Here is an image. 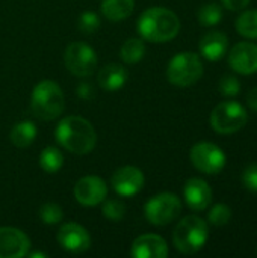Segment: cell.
Returning <instances> with one entry per match:
<instances>
[{
  "mask_svg": "<svg viewBox=\"0 0 257 258\" xmlns=\"http://www.w3.org/2000/svg\"><path fill=\"white\" fill-rule=\"evenodd\" d=\"M220 92L226 97H235L241 92V82L235 76H224L220 80Z\"/></svg>",
  "mask_w": 257,
  "mask_h": 258,
  "instance_id": "cell-29",
  "label": "cell"
},
{
  "mask_svg": "<svg viewBox=\"0 0 257 258\" xmlns=\"http://www.w3.org/2000/svg\"><path fill=\"white\" fill-rule=\"evenodd\" d=\"M229 65L239 74H253L257 71V45L253 42H239L229 53Z\"/></svg>",
  "mask_w": 257,
  "mask_h": 258,
  "instance_id": "cell-14",
  "label": "cell"
},
{
  "mask_svg": "<svg viewBox=\"0 0 257 258\" xmlns=\"http://www.w3.org/2000/svg\"><path fill=\"white\" fill-rule=\"evenodd\" d=\"M182 212V201L177 195L164 192L151 197L145 206L144 213L150 224L156 227H165L177 219Z\"/></svg>",
  "mask_w": 257,
  "mask_h": 258,
  "instance_id": "cell-6",
  "label": "cell"
},
{
  "mask_svg": "<svg viewBox=\"0 0 257 258\" xmlns=\"http://www.w3.org/2000/svg\"><path fill=\"white\" fill-rule=\"evenodd\" d=\"M180 30L179 17L167 8H150L138 20V32L142 39L150 42H168Z\"/></svg>",
  "mask_w": 257,
  "mask_h": 258,
  "instance_id": "cell-2",
  "label": "cell"
},
{
  "mask_svg": "<svg viewBox=\"0 0 257 258\" xmlns=\"http://www.w3.org/2000/svg\"><path fill=\"white\" fill-rule=\"evenodd\" d=\"M135 9V0H103L101 12L111 21H121L130 17Z\"/></svg>",
  "mask_w": 257,
  "mask_h": 258,
  "instance_id": "cell-19",
  "label": "cell"
},
{
  "mask_svg": "<svg viewBox=\"0 0 257 258\" xmlns=\"http://www.w3.org/2000/svg\"><path fill=\"white\" fill-rule=\"evenodd\" d=\"M221 18H223V11L217 3H206L198 11V21H200V24H203L206 27L218 24L221 21Z\"/></svg>",
  "mask_w": 257,
  "mask_h": 258,
  "instance_id": "cell-24",
  "label": "cell"
},
{
  "mask_svg": "<svg viewBox=\"0 0 257 258\" xmlns=\"http://www.w3.org/2000/svg\"><path fill=\"white\" fill-rule=\"evenodd\" d=\"M58 243L68 252L80 254L91 248V236L82 225L76 222H67L58 231Z\"/></svg>",
  "mask_w": 257,
  "mask_h": 258,
  "instance_id": "cell-12",
  "label": "cell"
},
{
  "mask_svg": "<svg viewBox=\"0 0 257 258\" xmlns=\"http://www.w3.org/2000/svg\"><path fill=\"white\" fill-rule=\"evenodd\" d=\"M77 26H79V30L82 33L89 35V33H94V32L98 30V27H100V18H98V15L94 11H85V12L80 14Z\"/></svg>",
  "mask_w": 257,
  "mask_h": 258,
  "instance_id": "cell-28",
  "label": "cell"
},
{
  "mask_svg": "<svg viewBox=\"0 0 257 258\" xmlns=\"http://www.w3.org/2000/svg\"><path fill=\"white\" fill-rule=\"evenodd\" d=\"M185 201L189 209L195 212L206 210L212 203V190L211 186L201 178H191L186 181L183 187Z\"/></svg>",
  "mask_w": 257,
  "mask_h": 258,
  "instance_id": "cell-16",
  "label": "cell"
},
{
  "mask_svg": "<svg viewBox=\"0 0 257 258\" xmlns=\"http://www.w3.org/2000/svg\"><path fill=\"white\" fill-rule=\"evenodd\" d=\"M55 138L62 148L80 156L91 153L97 144V133L92 124L82 116L64 118L56 127Z\"/></svg>",
  "mask_w": 257,
  "mask_h": 258,
  "instance_id": "cell-1",
  "label": "cell"
},
{
  "mask_svg": "<svg viewBox=\"0 0 257 258\" xmlns=\"http://www.w3.org/2000/svg\"><path fill=\"white\" fill-rule=\"evenodd\" d=\"M64 165V156L56 147H45L39 154V166L47 174L58 172Z\"/></svg>",
  "mask_w": 257,
  "mask_h": 258,
  "instance_id": "cell-22",
  "label": "cell"
},
{
  "mask_svg": "<svg viewBox=\"0 0 257 258\" xmlns=\"http://www.w3.org/2000/svg\"><path fill=\"white\" fill-rule=\"evenodd\" d=\"M242 181H244V186L248 190L257 192V165H251L244 171Z\"/></svg>",
  "mask_w": 257,
  "mask_h": 258,
  "instance_id": "cell-30",
  "label": "cell"
},
{
  "mask_svg": "<svg viewBox=\"0 0 257 258\" xmlns=\"http://www.w3.org/2000/svg\"><path fill=\"white\" fill-rule=\"evenodd\" d=\"M247 103H248V106L257 112V88H253L250 92H248V95H247Z\"/></svg>",
  "mask_w": 257,
  "mask_h": 258,
  "instance_id": "cell-33",
  "label": "cell"
},
{
  "mask_svg": "<svg viewBox=\"0 0 257 258\" xmlns=\"http://www.w3.org/2000/svg\"><path fill=\"white\" fill-rule=\"evenodd\" d=\"M223 5L230 9V11H241L244 8H247V5L251 2V0H221Z\"/></svg>",
  "mask_w": 257,
  "mask_h": 258,
  "instance_id": "cell-31",
  "label": "cell"
},
{
  "mask_svg": "<svg viewBox=\"0 0 257 258\" xmlns=\"http://www.w3.org/2000/svg\"><path fill=\"white\" fill-rule=\"evenodd\" d=\"M27 255H29V257L30 258H45L47 257V255H45V254H42V252H30V254H29V252H27Z\"/></svg>",
  "mask_w": 257,
  "mask_h": 258,
  "instance_id": "cell-34",
  "label": "cell"
},
{
  "mask_svg": "<svg viewBox=\"0 0 257 258\" xmlns=\"http://www.w3.org/2000/svg\"><path fill=\"white\" fill-rule=\"evenodd\" d=\"M130 255L135 258H165L168 255V245L158 234H142L135 239Z\"/></svg>",
  "mask_w": 257,
  "mask_h": 258,
  "instance_id": "cell-15",
  "label": "cell"
},
{
  "mask_svg": "<svg viewBox=\"0 0 257 258\" xmlns=\"http://www.w3.org/2000/svg\"><path fill=\"white\" fill-rule=\"evenodd\" d=\"M30 249L29 237L12 227L0 228V258L26 257Z\"/></svg>",
  "mask_w": 257,
  "mask_h": 258,
  "instance_id": "cell-13",
  "label": "cell"
},
{
  "mask_svg": "<svg viewBox=\"0 0 257 258\" xmlns=\"http://www.w3.org/2000/svg\"><path fill=\"white\" fill-rule=\"evenodd\" d=\"M36 133H38V130H36L35 122L21 121L14 125V128L9 133V139L17 148H26L35 141Z\"/></svg>",
  "mask_w": 257,
  "mask_h": 258,
  "instance_id": "cell-20",
  "label": "cell"
},
{
  "mask_svg": "<svg viewBox=\"0 0 257 258\" xmlns=\"http://www.w3.org/2000/svg\"><path fill=\"white\" fill-rule=\"evenodd\" d=\"M230 218H232V210H230V207L226 206V204H215V206L211 209L209 215H208L209 222H211L212 225H215V227L227 225L229 221H230Z\"/></svg>",
  "mask_w": 257,
  "mask_h": 258,
  "instance_id": "cell-26",
  "label": "cell"
},
{
  "mask_svg": "<svg viewBox=\"0 0 257 258\" xmlns=\"http://www.w3.org/2000/svg\"><path fill=\"white\" fill-rule=\"evenodd\" d=\"M129 73L127 70L120 63H109L105 65L98 71V85L103 91H118L121 89L127 82Z\"/></svg>",
  "mask_w": 257,
  "mask_h": 258,
  "instance_id": "cell-18",
  "label": "cell"
},
{
  "mask_svg": "<svg viewBox=\"0 0 257 258\" xmlns=\"http://www.w3.org/2000/svg\"><path fill=\"white\" fill-rule=\"evenodd\" d=\"M209 239L208 224L198 216H186L183 218L173 233V243L176 249L182 254L192 255L203 249Z\"/></svg>",
  "mask_w": 257,
  "mask_h": 258,
  "instance_id": "cell-3",
  "label": "cell"
},
{
  "mask_svg": "<svg viewBox=\"0 0 257 258\" xmlns=\"http://www.w3.org/2000/svg\"><path fill=\"white\" fill-rule=\"evenodd\" d=\"M248 121V113L244 106L236 101H224L211 113V125L221 135H230L241 130Z\"/></svg>",
  "mask_w": 257,
  "mask_h": 258,
  "instance_id": "cell-7",
  "label": "cell"
},
{
  "mask_svg": "<svg viewBox=\"0 0 257 258\" xmlns=\"http://www.w3.org/2000/svg\"><path fill=\"white\" fill-rule=\"evenodd\" d=\"M74 198L79 204L94 207L103 203L108 197V184L95 175L82 177L74 186Z\"/></svg>",
  "mask_w": 257,
  "mask_h": 258,
  "instance_id": "cell-10",
  "label": "cell"
},
{
  "mask_svg": "<svg viewBox=\"0 0 257 258\" xmlns=\"http://www.w3.org/2000/svg\"><path fill=\"white\" fill-rule=\"evenodd\" d=\"M236 30L245 38L257 39V9L245 11L238 17Z\"/></svg>",
  "mask_w": 257,
  "mask_h": 258,
  "instance_id": "cell-23",
  "label": "cell"
},
{
  "mask_svg": "<svg viewBox=\"0 0 257 258\" xmlns=\"http://www.w3.org/2000/svg\"><path fill=\"white\" fill-rule=\"evenodd\" d=\"M145 54V44L139 38H129L120 50V57L123 59L124 63L133 65L138 63Z\"/></svg>",
  "mask_w": 257,
  "mask_h": 258,
  "instance_id": "cell-21",
  "label": "cell"
},
{
  "mask_svg": "<svg viewBox=\"0 0 257 258\" xmlns=\"http://www.w3.org/2000/svg\"><path fill=\"white\" fill-rule=\"evenodd\" d=\"M103 216L109 221H114V222H118L124 218L126 215V206L120 201V200H108L105 204H103Z\"/></svg>",
  "mask_w": 257,
  "mask_h": 258,
  "instance_id": "cell-27",
  "label": "cell"
},
{
  "mask_svg": "<svg viewBox=\"0 0 257 258\" xmlns=\"http://www.w3.org/2000/svg\"><path fill=\"white\" fill-rule=\"evenodd\" d=\"M77 94L82 97V98H91L92 97V86L89 83H82L79 85V89H77Z\"/></svg>",
  "mask_w": 257,
  "mask_h": 258,
  "instance_id": "cell-32",
  "label": "cell"
},
{
  "mask_svg": "<svg viewBox=\"0 0 257 258\" xmlns=\"http://www.w3.org/2000/svg\"><path fill=\"white\" fill-rule=\"evenodd\" d=\"M30 107L36 118L42 121L56 119L64 110V92L52 80L39 82L32 92Z\"/></svg>",
  "mask_w": 257,
  "mask_h": 258,
  "instance_id": "cell-4",
  "label": "cell"
},
{
  "mask_svg": "<svg viewBox=\"0 0 257 258\" xmlns=\"http://www.w3.org/2000/svg\"><path fill=\"white\" fill-rule=\"evenodd\" d=\"M145 177L139 168L135 166H123L117 169L111 178V186L117 192V195L129 198L139 194L144 187Z\"/></svg>",
  "mask_w": 257,
  "mask_h": 258,
  "instance_id": "cell-11",
  "label": "cell"
},
{
  "mask_svg": "<svg viewBox=\"0 0 257 258\" xmlns=\"http://www.w3.org/2000/svg\"><path fill=\"white\" fill-rule=\"evenodd\" d=\"M229 47V39L223 32H209L200 39V53L208 60H220Z\"/></svg>",
  "mask_w": 257,
  "mask_h": 258,
  "instance_id": "cell-17",
  "label": "cell"
},
{
  "mask_svg": "<svg viewBox=\"0 0 257 258\" xmlns=\"http://www.w3.org/2000/svg\"><path fill=\"white\" fill-rule=\"evenodd\" d=\"M67 70L77 77H88L97 68V54L94 48L85 42H71L64 53Z\"/></svg>",
  "mask_w": 257,
  "mask_h": 258,
  "instance_id": "cell-8",
  "label": "cell"
},
{
  "mask_svg": "<svg viewBox=\"0 0 257 258\" xmlns=\"http://www.w3.org/2000/svg\"><path fill=\"white\" fill-rule=\"evenodd\" d=\"M203 63L198 54L192 51H183L176 54L167 67V79L170 83L186 88L197 83L203 76Z\"/></svg>",
  "mask_w": 257,
  "mask_h": 258,
  "instance_id": "cell-5",
  "label": "cell"
},
{
  "mask_svg": "<svg viewBox=\"0 0 257 258\" xmlns=\"http://www.w3.org/2000/svg\"><path fill=\"white\" fill-rule=\"evenodd\" d=\"M39 218L45 225H56L62 221L64 212H62L61 206H58L55 203H45L39 209Z\"/></svg>",
  "mask_w": 257,
  "mask_h": 258,
  "instance_id": "cell-25",
  "label": "cell"
},
{
  "mask_svg": "<svg viewBox=\"0 0 257 258\" xmlns=\"http://www.w3.org/2000/svg\"><path fill=\"white\" fill-rule=\"evenodd\" d=\"M191 162L200 172L214 175L226 166V154L212 142H200L191 150Z\"/></svg>",
  "mask_w": 257,
  "mask_h": 258,
  "instance_id": "cell-9",
  "label": "cell"
}]
</instances>
